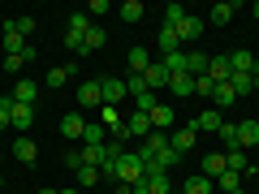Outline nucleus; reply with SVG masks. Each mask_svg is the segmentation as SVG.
<instances>
[{"instance_id":"35","label":"nucleus","mask_w":259,"mask_h":194,"mask_svg":"<svg viewBox=\"0 0 259 194\" xmlns=\"http://www.w3.org/2000/svg\"><path fill=\"white\" fill-rule=\"evenodd\" d=\"M216 134L225 138V147H238V121H225V125L216 129Z\"/></svg>"},{"instance_id":"29","label":"nucleus","mask_w":259,"mask_h":194,"mask_svg":"<svg viewBox=\"0 0 259 194\" xmlns=\"http://www.w3.org/2000/svg\"><path fill=\"white\" fill-rule=\"evenodd\" d=\"M147 65H151L147 47H130V74H147Z\"/></svg>"},{"instance_id":"31","label":"nucleus","mask_w":259,"mask_h":194,"mask_svg":"<svg viewBox=\"0 0 259 194\" xmlns=\"http://www.w3.org/2000/svg\"><path fill=\"white\" fill-rule=\"evenodd\" d=\"M216 190H225V194H233V190H242V173H229V168H225V173L216 177Z\"/></svg>"},{"instance_id":"15","label":"nucleus","mask_w":259,"mask_h":194,"mask_svg":"<svg viewBox=\"0 0 259 194\" xmlns=\"http://www.w3.org/2000/svg\"><path fill=\"white\" fill-rule=\"evenodd\" d=\"M233 104H238L233 86H229V82H216V91H212V108H216V112H225V108H233Z\"/></svg>"},{"instance_id":"43","label":"nucleus","mask_w":259,"mask_h":194,"mask_svg":"<svg viewBox=\"0 0 259 194\" xmlns=\"http://www.w3.org/2000/svg\"><path fill=\"white\" fill-rule=\"evenodd\" d=\"M125 91H130V95L147 91V82H143V74H130V78H125Z\"/></svg>"},{"instance_id":"37","label":"nucleus","mask_w":259,"mask_h":194,"mask_svg":"<svg viewBox=\"0 0 259 194\" xmlns=\"http://www.w3.org/2000/svg\"><path fill=\"white\" fill-rule=\"evenodd\" d=\"M69 30L87 35V30H91V18H87V13H69Z\"/></svg>"},{"instance_id":"2","label":"nucleus","mask_w":259,"mask_h":194,"mask_svg":"<svg viewBox=\"0 0 259 194\" xmlns=\"http://www.w3.org/2000/svg\"><path fill=\"white\" fill-rule=\"evenodd\" d=\"M168 142H173V151H177V156H186V151H194V147H199V129L182 125V129H173V138H168Z\"/></svg>"},{"instance_id":"20","label":"nucleus","mask_w":259,"mask_h":194,"mask_svg":"<svg viewBox=\"0 0 259 194\" xmlns=\"http://www.w3.org/2000/svg\"><path fill=\"white\" fill-rule=\"evenodd\" d=\"M168 91H173L177 100H186V95H194V78L190 74H168Z\"/></svg>"},{"instance_id":"14","label":"nucleus","mask_w":259,"mask_h":194,"mask_svg":"<svg viewBox=\"0 0 259 194\" xmlns=\"http://www.w3.org/2000/svg\"><path fill=\"white\" fill-rule=\"evenodd\" d=\"M147 117H151V129H173V121H177V112L168 108V104H156V108H151Z\"/></svg>"},{"instance_id":"4","label":"nucleus","mask_w":259,"mask_h":194,"mask_svg":"<svg viewBox=\"0 0 259 194\" xmlns=\"http://www.w3.org/2000/svg\"><path fill=\"white\" fill-rule=\"evenodd\" d=\"M238 147L242 151H255L259 147V121L250 117V121H238Z\"/></svg>"},{"instance_id":"36","label":"nucleus","mask_w":259,"mask_h":194,"mask_svg":"<svg viewBox=\"0 0 259 194\" xmlns=\"http://www.w3.org/2000/svg\"><path fill=\"white\" fill-rule=\"evenodd\" d=\"M48 86H61V82H69V69L65 65H56V69H48V78H44Z\"/></svg>"},{"instance_id":"48","label":"nucleus","mask_w":259,"mask_h":194,"mask_svg":"<svg viewBox=\"0 0 259 194\" xmlns=\"http://www.w3.org/2000/svg\"><path fill=\"white\" fill-rule=\"evenodd\" d=\"M61 194H78V190H74V185H69V190H61Z\"/></svg>"},{"instance_id":"25","label":"nucleus","mask_w":259,"mask_h":194,"mask_svg":"<svg viewBox=\"0 0 259 194\" xmlns=\"http://www.w3.org/2000/svg\"><path fill=\"white\" fill-rule=\"evenodd\" d=\"M212 190H216V181H212V177H203V173L190 177V181L182 185V194H212Z\"/></svg>"},{"instance_id":"53","label":"nucleus","mask_w":259,"mask_h":194,"mask_svg":"<svg viewBox=\"0 0 259 194\" xmlns=\"http://www.w3.org/2000/svg\"><path fill=\"white\" fill-rule=\"evenodd\" d=\"M0 160H5V156H0Z\"/></svg>"},{"instance_id":"47","label":"nucleus","mask_w":259,"mask_h":194,"mask_svg":"<svg viewBox=\"0 0 259 194\" xmlns=\"http://www.w3.org/2000/svg\"><path fill=\"white\" fill-rule=\"evenodd\" d=\"M255 82H259V56H255Z\"/></svg>"},{"instance_id":"9","label":"nucleus","mask_w":259,"mask_h":194,"mask_svg":"<svg viewBox=\"0 0 259 194\" xmlns=\"http://www.w3.org/2000/svg\"><path fill=\"white\" fill-rule=\"evenodd\" d=\"M207 61H212V56H203L199 47H186V74H190V78H203L207 74Z\"/></svg>"},{"instance_id":"18","label":"nucleus","mask_w":259,"mask_h":194,"mask_svg":"<svg viewBox=\"0 0 259 194\" xmlns=\"http://www.w3.org/2000/svg\"><path fill=\"white\" fill-rule=\"evenodd\" d=\"M108 142V129L100 125V121H87V129H82V147H104Z\"/></svg>"},{"instance_id":"12","label":"nucleus","mask_w":259,"mask_h":194,"mask_svg":"<svg viewBox=\"0 0 259 194\" xmlns=\"http://www.w3.org/2000/svg\"><path fill=\"white\" fill-rule=\"evenodd\" d=\"M82 129H87V117H78V112H69V117H61V134H65V138L82 142Z\"/></svg>"},{"instance_id":"33","label":"nucleus","mask_w":259,"mask_h":194,"mask_svg":"<svg viewBox=\"0 0 259 194\" xmlns=\"http://www.w3.org/2000/svg\"><path fill=\"white\" fill-rule=\"evenodd\" d=\"M156 104H160L156 91H139V95H134V112H151Z\"/></svg>"},{"instance_id":"13","label":"nucleus","mask_w":259,"mask_h":194,"mask_svg":"<svg viewBox=\"0 0 259 194\" xmlns=\"http://www.w3.org/2000/svg\"><path fill=\"white\" fill-rule=\"evenodd\" d=\"M9 151H13V156L22 160V164H35V156H39V147L30 142V134H18V142H13Z\"/></svg>"},{"instance_id":"55","label":"nucleus","mask_w":259,"mask_h":194,"mask_svg":"<svg viewBox=\"0 0 259 194\" xmlns=\"http://www.w3.org/2000/svg\"><path fill=\"white\" fill-rule=\"evenodd\" d=\"M255 121H259V117H255Z\"/></svg>"},{"instance_id":"40","label":"nucleus","mask_w":259,"mask_h":194,"mask_svg":"<svg viewBox=\"0 0 259 194\" xmlns=\"http://www.w3.org/2000/svg\"><path fill=\"white\" fill-rule=\"evenodd\" d=\"M0 65H5L9 74H22V65H30V61L26 56H0Z\"/></svg>"},{"instance_id":"27","label":"nucleus","mask_w":259,"mask_h":194,"mask_svg":"<svg viewBox=\"0 0 259 194\" xmlns=\"http://www.w3.org/2000/svg\"><path fill=\"white\" fill-rule=\"evenodd\" d=\"M229 86H233V95H250L255 91V74H229Z\"/></svg>"},{"instance_id":"34","label":"nucleus","mask_w":259,"mask_h":194,"mask_svg":"<svg viewBox=\"0 0 259 194\" xmlns=\"http://www.w3.org/2000/svg\"><path fill=\"white\" fill-rule=\"evenodd\" d=\"M117 13H121V18H125V22H139V18H143V13H147V9H143V0H125V5H121Z\"/></svg>"},{"instance_id":"6","label":"nucleus","mask_w":259,"mask_h":194,"mask_svg":"<svg viewBox=\"0 0 259 194\" xmlns=\"http://www.w3.org/2000/svg\"><path fill=\"white\" fill-rule=\"evenodd\" d=\"M100 91H104V104H112V108H117L121 100H125V82H121V78H100Z\"/></svg>"},{"instance_id":"38","label":"nucleus","mask_w":259,"mask_h":194,"mask_svg":"<svg viewBox=\"0 0 259 194\" xmlns=\"http://www.w3.org/2000/svg\"><path fill=\"white\" fill-rule=\"evenodd\" d=\"M164 65H168V74H186V52H173V56H164Z\"/></svg>"},{"instance_id":"26","label":"nucleus","mask_w":259,"mask_h":194,"mask_svg":"<svg viewBox=\"0 0 259 194\" xmlns=\"http://www.w3.org/2000/svg\"><path fill=\"white\" fill-rule=\"evenodd\" d=\"M225 160H229V173H246V168H250V156L242 147H229V151H225Z\"/></svg>"},{"instance_id":"44","label":"nucleus","mask_w":259,"mask_h":194,"mask_svg":"<svg viewBox=\"0 0 259 194\" xmlns=\"http://www.w3.org/2000/svg\"><path fill=\"white\" fill-rule=\"evenodd\" d=\"M9 112H13V95H5V100H0V129L9 125Z\"/></svg>"},{"instance_id":"39","label":"nucleus","mask_w":259,"mask_h":194,"mask_svg":"<svg viewBox=\"0 0 259 194\" xmlns=\"http://www.w3.org/2000/svg\"><path fill=\"white\" fill-rule=\"evenodd\" d=\"M95 181H100V168H91V164L78 168V185H95Z\"/></svg>"},{"instance_id":"7","label":"nucleus","mask_w":259,"mask_h":194,"mask_svg":"<svg viewBox=\"0 0 259 194\" xmlns=\"http://www.w3.org/2000/svg\"><path fill=\"white\" fill-rule=\"evenodd\" d=\"M78 108H104L100 82H82V86H78Z\"/></svg>"},{"instance_id":"11","label":"nucleus","mask_w":259,"mask_h":194,"mask_svg":"<svg viewBox=\"0 0 259 194\" xmlns=\"http://www.w3.org/2000/svg\"><path fill=\"white\" fill-rule=\"evenodd\" d=\"M125 129H130V138H147V134H151V117H147V112H130V121H125Z\"/></svg>"},{"instance_id":"24","label":"nucleus","mask_w":259,"mask_h":194,"mask_svg":"<svg viewBox=\"0 0 259 194\" xmlns=\"http://www.w3.org/2000/svg\"><path fill=\"white\" fill-rule=\"evenodd\" d=\"M5 30H13V35H22V39H30V35H35V18H30V13H22V18H13V22H5Z\"/></svg>"},{"instance_id":"5","label":"nucleus","mask_w":259,"mask_h":194,"mask_svg":"<svg viewBox=\"0 0 259 194\" xmlns=\"http://www.w3.org/2000/svg\"><path fill=\"white\" fill-rule=\"evenodd\" d=\"M177 35H182V47H186V43H194V39L203 35V18H194V13H186V18L177 22Z\"/></svg>"},{"instance_id":"1","label":"nucleus","mask_w":259,"mask_h":194,"mask_svg":"<svg viewBox=\"0 0 259 194\" xmlns=\"http://www.w3.org/2000/svg\"><path fill=\"white\" fill-rule=\"evenodd\" d=\"M117 181L121 185H143L147 181V168H143V160L134 156V151H125V156L117 160Z\"/></svg>"},{"instance_id":"50","label":"nucleus","mask_w":259,"mask_h":194,"mask_svg":"<svg viewBox=\"0 0 259 194\" xmlns=\"http://www.w3.org/2000/svg\"><path fill=\"white\" fill-rule=\"evenodd\" d=\"M39 194H61V190H39Z\"/></svg>"},{"instance_id":"52","label":"nucleus","mask_w":259,"mask_h":194,"mask_svg":"<svg viewBox=\"0 0 259 194\" xmlns=\"http://www.w3.org/2000/svg\"><path fill=\"white\" fill-rule=\"evenodd\" d=\"M233 194H246V190H233Z\"/></svg>"},{"instance_id":"21","label":"nucleus","mask_w":259,"mask_h":194,"mask_svg":"<svg viewBox=\"0 0 259 194\" xmlns=\"http://www.w3.org/2000/svg\"><path fill=\"white\" fill-rule=\"evenodd\" d=\"M13 100H18V104H35L39 100V82H30V78L13 82Z\"/></svg>"},{"instance_id":"45","label":"nucleus","mask_w":259,"mask_h":194,"mask_svg":"<svg viewBox=\"0 0 259 194\" xmlns=\"http://www.w3.org/2000/svg\"><path fill=\"white\" fill-rule=\"evenodd\" d=\"M65 168H74V173L82 168V147H78V151H65Z\"/></svg>"},{"instance_id":"19","label":"nucleus","mask_w":259,"mask_h":194,"mask_svg":"<svg viewBox=\"0 0 259 194\" xmlns=\"http://www.w3.org/2000/svg\"><path fill=\"white\" fill-rule=\"evenodd\" d=\"M160 47H164V56L186 52V47H182V35H177V26H160Z\"/></svg>"},{"instance_id":"17","label":"nucleus","mask_w":259,"mask_h":194,"mask_svg":"<svg viewBox=\"0 0 259 194\" xmlns=\"http://www.w3.org/2000/svg\"><path fill=\"white\" fill-rule=\"evenodd\" d=\"M229 74H233L229 56H212V61H207V78H212V82H229Z\"/></svg>"},{"instance_id":"10","label":"nucleus","mask_w":259,"mask_h":194,"mask_svg":"<svg viewBox=\"0 0 259 194\" xmlns=\"http://www.w3.org/2000/svg\"><path fill=\"white\" fill-rule=\"evenodd\" d=\"M221 125H225V112H216V108H203L199 117L190 121V129H212V134H216Z\"/></svg>"},{"instance_id":"22","label":"nucleus","mask_w":259,"mask_h":194,"mask_svg":"<svg viewBox=\"0 0 259 194\" xmlns=\"http://www.w3.org/2000/svg\"><path fill=\"white\" fill-rule=\"evenodd\" d=\"M229 65H233V74H255V56H250L246 47H233Z\"/></svg>"},{"instance_id":"8","label":"nucleus","mask_w":259,"mask_h":194,"mask_svg":"<svg viewBox=\"0 0 259 194\" xmlns=\"http://www.w3.org/2000/svg\"><path fill=\"white\" fill-rule=\"evenodd\" d=\"M143 82H147V91L168 86V65H164V61H151V65H147V74H143Z\"/></svg>"},{"instance_id":"46","label":"nucleus","mask_w":259,"mask_h":194,"mask_svg":"<svg viewBox=\"0 0 259 194\" xmlns=\"http://www.w3.org/2000/svg\"><path fill=\"white\" fill-rule=\"evenodd\" d=\"M130 194H151V190H147V185H134V190H130Z\"/></svg>"},{"instance_id":"54","label":"nucleus","mask_w":259,"mask_h":194,"mask_svg":"<svg viewBox=\"0 0 259 194\" xmlns=\"http://www.w3.org/2000/svg\"><path fill=\"white\" fill-rule=\"evenodd\" d=\"M255 151H259V147H255Z\"/></svg>"},{"instance_id":"23","label":"nucleus","mask_w":259,"mask_h":194,"mask_svg":"<svg viewBox=\"0 0 259 194\" xmlns=\"http://www.w3.org/2000/svg\"><path fill=\"white\" fill-rule=\"evenodd\" d=\"M104 43H108V35H104V26H95V22H91V30L82 35V56H87V52H95V47H104Z\"/></svg>"},{"instance_id":"3","label":"nucleus","mask_w":259,"mask_h":194,"mask_svg":"<svg viewBox=\"0 0 259 194\" xmlns=\"http://www.w3.org/2000/svg\"><path fill=\"white\" fill-rule=\"evenodd\" d=\"M30 121H35V104H18V100H13V112H9V125L18 129V134H26V129H30Z\"/></svg>"},{"instance_id":"16","label":"nucleus","mask_w":259,"mask_h":194,"mask_svg":"<svg viewBox=\"0 0 259 194\" xmlns=\"http://www.w3.org/2000/svg\"><path fill=\"white\" fill-rule=\"evenodd\" d=\"M225 168H229L225 151H207V156H203V177H212V181H216V177H221Z\"/></svg>"},{"instance_id":"30","label":"nucleus","mask_w":259,"mask_h":194,"mask_svg":"<svg viewBox=\"0 0 259 194\" xmlns=\"http://www.w3.org/2000/svg\"><path fill=\"white\" fill-rule=\"evenodd\" d=\"M143 185H147L151 194H168V190H173V181H168V173H147V181H143Z\"/></svg>"},{"instance_id":"49","label":"nucleus","mask_w":259,"mask_h":194,"mask_svg":"<svg viewBox=\"0 0 259 194\" xmlns=\"http://www.w3.org/2000/svg\"><path fill=\"white\" fill-rule=\"evenodd\" d=\"M250 13H255V18H259V0H255V9H250Z\"/></svg>"},{"instance_id":"42","label":"nucleus","mask_w":259,"mask_h":194,"mask_svg":"<svg viewBox=\"0 0 259 194\" xmlns=\"http://www.w3.org/2000/svg\"><path fill=\"white\" fill-rule=\"evenodd\" d=\"M212 91H216V82H212L207 74H203V78H194V95H212Z\"/></svg>"},{"instance_id":"51","label":"nucleus","mask_w":259,"mask_h":194,"mask_svg":"<svg viewBox=\"0 0 259 194\" xmlns=\"http://www.w3.org/2000/svg\"><path fill=\"white\" fill-rule=\"evenodd\" d=\"M168 194H182V190H168Z\"/></svg>"},{"instance_id":"28","label":"nucleus","mask_w":259,"mask_h":194,"mask_svg":"<svg viewBox=\"0 0 259 194\" xmlns=\"http://www.w3.org/2000/svg\"><path fill=\"white\" fill-rule=\"evenodd\" d=\"M229 18H233V5H229V0H221V5H212V9H207V22H212V26H225Z\"/></svg>"},{"instance_id":"41","label":"nucleus","mask_w":259,"mask_h":194,"mask_svg":"<svg viewBox=\"0 0 259 194\" xmlns=\"http://www.w3.org/2000/svg\"><path fill=\"white\" fill-rule=\"evenodd\" d=\"M182 18H186V9H182V5H168V9H164V26H177Z\"/></svg>"},{"instance_id":"32","label":"nucleus","mask_w":259,"mask_h":194,"mask_svg":"<svg viewBox=\"0 0 259 194\" xmlns=\"http://www.w3.org/2000/svg\"><path fill=\"white\" fill-rule=\"evenodd\" d=\"M100 125L108 129V134H112V129H121V112L112 108V104H104V108H100Z\"/></svg>"}]
</instances>
